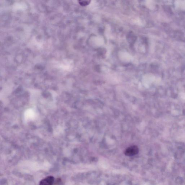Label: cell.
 I'll return each instance as SVG.
<instances>
[{
  "label": "cell",
  "instance_id": "6da1fadb",
  "mask_svg": "<svg viewBox=\"0 0 185 185\" xmlns=\"http://www.w3.org/2000/svg\"><path fill=\"white\" fill-rule=\"evenodd\" d=\"M139 149L138 147L136 146H132L125 149V154L127 156H132L138 153Z\"/></svg>",
  "mask_w": 185,
  "mask_h": 185
},
{
  "label": "cell",
  "instance_id": "7a4b0ae2",
  "mask_svg": "<svg viewBox=\"0 0 185 185\" xmlns=\"http://www.w3.org/2000/svg\"><path fill=\"white\" fill-rule=\"evenodd\" d=\"M54 182V177L49 176L41 180L39 182V185H53Z\"/></svg>",
  "mask_w": 185,
  "mask_h": 185
},
{
  "label": "cell",
  "instance_id": "3957f363",
  "mask_svg": "<svg viewBox=\"0 0 185 185\" xmlns=\"http://www.w3.org/2000/svg\"><path fill=\"white\" fill-rule=\"evenodd\" d=\"M25 115L26 119H32L35 117V113L32 110H28L26 112Z\"/></svg>",
  "mask_w": 185,
  "mask_h": 185
},
{
  "label": "cell",
  "instance_id": "277c9868",
  "mask_svg": "<svg viewBox=\"0 0 185 185\" xmlns=\"http://www.w3.org/2000/svg\"><path fill=\"white\" fill-rule=\"evenodd\" d=\"M90 3V2L89 1H79V3L82 5H88Z\"/></svg>",
  "mask_w": 185,
  "mask_h": 185
}]
</instances>
